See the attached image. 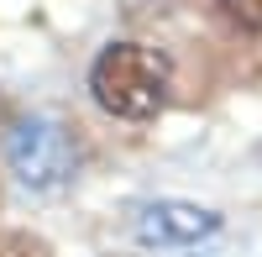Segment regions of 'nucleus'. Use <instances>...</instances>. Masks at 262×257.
Segmentation results:
<instances>
[{"label":"nucleus","mask_w":262,"mask_h":257,"mask_svg":"<svg viewBox=\"0 0 262 257\" xmlns=\"http://www.w3.org/2000/svg\"><path fill=\"white\" fill-rule=\"evenodd\" d=\"M6 168L32 195H58L79 174V142L53 116H21L6 137Z\"/></svg>","instance_id":"2"},{"label":"nucleus","mask_w":262,"mask_h":257,"mask_svg":"<svg viewBox=\"0 0 262 257\" xmlns=\"http://www.w3.org/2000/svg\"><path fill=\"white\" fill-rule=\"evenodd\" d=\"M215 11H221L236 32L262 37V0H215Z\"/></svg>","instance_id":"4"},{"label":"nucleus","mask_w":262,"mask_h":257,"mask_svg":"<svg viewBox=\"0 0 262 257\" xmlns=\"http://www.w3.org/2000/svg\"><path fill=\"white\" fill-rule=\"evenodd\" d=\"M173 63L147 42H105L90 63V100L116 121H152L168 105Z\"/></svg>","instance_id":"1"},{"label":"nucleus","mask_w":262,"mask_h":257,"mask_svg":"<svg viewBox=\"0 0 262 257\" xmlns=\"http://www.w3.org/2000/svg\"><path fill=\"white\" fill-rule=\"evenodd\" d=\"M226 216L210 205H194V200H147L137 216H131V237L147 252H184V247H200L210 237H221Z\"/></svg>","instance_id":"3"}]
</instances>
